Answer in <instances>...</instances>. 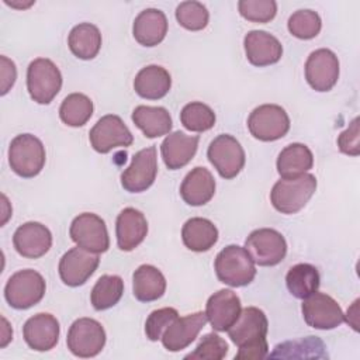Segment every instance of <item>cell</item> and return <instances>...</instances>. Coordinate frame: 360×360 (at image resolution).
Segmentation results:
<instances>
[{"mask_svg":"<svg viewBox=\"0 0 360 360\" xmlns=\"http://www.w3.org/2000/svg\"><path fill=\"white\" fill-rule=\"evenodd\" d=\"M267 330L269 321L262 309L256 307L243 308L238 319L226 330L239 349L235 359H264L269 354Z\"/></svg>","mask_w":360,"mask_h":360,"instance_id":"1","label":"cell"},{"mask_svg":"<svg viewBox=\"0 0 360 360\" xmlns=\"http://www.w3.org/2000/svg\"><path fill=\"white\" fill-rule=\"evenodd\" d=\"M316 190V177L304 173L291 179H280L270 191L273 207L281 214H295L302 210Z\"/></svg>","mask_w":360,"mask_h":360,"instance_id":"2","label":"cell"},{"mask_svg":"<svg viewBox=\"0 0 360 360\" xmlns=\"http://www.w3.org/2000/svg\"><path fill=\"white\" fill-rule=\"evenodd\" d=\"M215 273L221 283L231 287H243L256 276L255 262L248 250L239 245L225 246L215 257Z\"/></svg>","mask_w":360,"mask_h":360,"instance_id":"3","label":"cell"},{"mask_svg":"<svg viewBox=\"0 0 360 360\" xmlns=\"http://www.w3.org/2000/svg\"><path fill=\"white\" fill-rule=\"evenodd\" d=\"M45 148L35 135L20 134L10 142L8 163L11 170L24 179L35 177L45 165Z\"/></svg>","mask_w":360,"mask_h":360,"instance_id":"4","label":"cell"},{"mask_svg":"<svg viewBox=\"0 0 360 360\" xmlns=\"http://www.w3.org/2000/svg\"><path fill=\"white\" fill-rule=\"evenodd\" d=\"M45 290L44 277L32 269H24L8 278L4 287V298L15 309H28L44 298Z\"/></svg>","mask_w":360,"mask_h":360,"instance_id":"5","label":"cell"},{"mask_svg":"<svg viewBox=\"0 0 360 360\" xmlns=\"http://www.w3.org/2000/svg\"><path fill=\"white\" fill-rule=\"evenodd\" d=\"M62 87V75L48 58L34 59L27 69V90L38 104H49Z\"/></svg>","mask_w":360,"mask_h":360,"instance_id":"6","label":"cell"},{"mask_svg":"<svg viewBox=\"0 0 360 360\" xmlns=\"http://www.w3.org/2000/svg\"><path fill=\"white\" fill-rule=\"evenodd\" d=\"M249 132L259 141L271 142L283 138L290 129L285 110L277 104H262L248 118Z\"/></svg>","mask_w":360,"mask_h":360,"instance_id":"7","label":"cell"},{"mask_svg":"<svg viewBox=\"0 0 360 360\" xmlns=\"http://www.w3.org/2000/svg\"><path fill=\"white\" fill-rule=\"evenodd\" d=\"M207 158L219 176L226 180L236 177L245 166V150L239 141L229 134H221L211 141Z\"/></svg>","mask_w":360,"mask_h":360,"instance_id":"8","label":"cell"},{"mask_svg":"<svg viewBox=\"0 0 360 360\" xmlns=\"http://www.w3.org/2000/svg\"><path fill=\"white\" fill-rule=\"evenodd\" d=\"M245 249L259 266H276L287 255L284 236L271 228H259L250 232L245 240Z\"/></svg>","mask_w":360,"mask_h":360,"instance_id":"9","label":"cell"},{"mask_svg":"<svg viewBox=\"0 0 360 360\" xmlns=\"http://www.w3.org/2000/svg\"><path fill=\"white\" fill-rule=\"evenodd\" d=\"M66 345L77 357H94L105 345V330L93 318H79L68 330Z\"/></svg>","mask_w":360,"mask_h":360,"instance_id":"10","label":"cell"},{"mask_svg":"<svg viewBox=\"0 0 360 360\" xmlns=\"http://www.w3.org/2000/svg\"><path fill=\"white\" fill-rule=\"evenodd\" d=\"M69 235L77 246L93 253H104L110 248L105 222L93 212L79 214L70 224Z\"/></svg>","mask_w":360,"mask_h":360,"instance_id":"11","label":"cell"},{"mask_svg":"<svg viewBox=\"0 0 360 360\" xmlns=\"http://www.w3.org/2000/svg\"><path fill=\"white\" fill-rule=\"evenodd\" d=\"M93 149L98 153H108L115 148H127L134 142V136L121 117L107 114L101 117L89 132Z\"/></svg>","mask_w":360,"mask_h":360,"instance_id":"12","label":"cell"},{"mask_svg":"<svg viewBox=\"0 0 360 360\" xmlns=\"http://www.w3.org/2000/svg\"><path fill=\"white\" fill-rule=\"evenodd\" d=\"M304 321L315 329H335L345 321L340 305L325 292H312L304 298L301 305Z\"/></svg>","mask_w":360,"mask_h":360,"instance_id":"13","label":"cell"},{"mask_svg":"<svg viewBox=\"0 0 360 360\" xmlns=\"http://www.w3.org/2000/svg\"><path fill=\"white\" fill-rule=\"evenodd\" d=\"M156 174V148L148 146L132 156L131 165L121 174V184L129 193H142L153 184Z\"/></svg>","mask_w":360,"mask_h":360,"instance_id":"14","label":"cell"},{"mask_svg":"<svg viewBox=\"0 0 360 360\" xmlns=\"http://www.w3.org/2000/svg\"><path fill=\"white\" fill-rule=\"evenodd\" d=\"M98 253H93L80 246L69 249L59 260L60 280L69 287L83 285L98 267Z\"/></svg>","mask_w":360,"mask_h":360,"instance_id":"15","label":"cell"},{"mask_svg":"<svg viewBox=\"0 0 360 360\" xmlns=\"http://www.w3.org/2000/svg\"><path fill=\"white\" fill-rule=\"evenodd\" d=\"M305 79L315 91H329L339 79L338 56L328 48L311 52L305 62Z\"/></svg>","mask_w":360,"mask_h":360,"instance_id":"16","label":"cell"},{"mask_svg":"<svg viewBox=\"0 0 360 360\" xmlns=\"http://www.w3.org/2000/svg\"><path fill=\"white\" fill-rule=\"evenodd\" d=\"M242 311L240 300L232 290L224 288L214 292L205 305L207 321L217 332L228 330Z\"/></svg>","mask_w":360,"mask_h":360,"instance_id":"17","label":"cell"},{"mask_svg":"<svg viewBox=\"0 0 360 360\" xmlns=\"http://www.w3.org/2000/svg\"><path fill=\"white\" fill-rule=\"evenodd\" d=\"M13 245L22 257L38 259L51 249L52 233L41 222L30 221L15 229L13 235Z\"/></svg>","mask_w":360,"mask_h":360,"instance_id":"18","label":"cell"},{"mask_svg":"<svg viewBox=\"0 0 360 360\" xmlns=\"http://www.w3.org/2000/svg\"><path fill=\"white\" fill-rule=\"evenodd\" d=\"M59 322L46 312L37 314L27 319L22 326V336L25 343L37 352H48L53 349L59 340Z\"/></svg>","mask_w":360,"mask_h":360,"instance_id":"19","label":"cell"},{"mask_svg":"<svg viewBox=\"0 0 360 360\" xmlns=\"http://www.w3.org/2000/svg\"><path fill=\"white\" fill-rule=\"evenodd\" d=\"M207 323L205 312H194L176 318L162 335V343L169 352H180L191 345Z\"/></svg>","mask_w":360,"mask_h":360,"instance_id":"20","label":"cell"},{"mask_svg":"<svg viewBox=\"0 0 360 360\" xmlns=\"http://www.w3.org/2000/svg\"><path fill=\"white\" fill-rule=\"evenodd\" d=\"M243 46L248 60L259 68L277 63L283 55V45L280 41L266 31H249L245 35Z\"/></svg>","mask_w":360,"mask_h":360,"instance_id":"21","label":"cell"},{"mask_svg":"<svg viewBox=\"0 0 360 360\" xmlns=\"http://www.w3.org/2000/svg\"><path fill=\"white\" fill-rule=\"evenodd\" d=\"M148 233V221L145 215L132 208H124L118 217L115 224V235L117 245L124 252H131L136 246H139Z\"/></svg>","mask_w":360,"mask_h":360,"instance_id":"22","label":"cell"},{"mask_svg":"<svg viewBox=\"0 0 360 360\" xmlns=\"http://www.w3.org/2000/svg\"><path fill=\"white\" fill-rule=\"evenodd\" d=\"M198 141L200 138L197 135L191 136L181 131L169 134L160 145V153L166 167L170 170L184 167L194 158L198 148Z\"/></svg>","mask_w":360,"mask_h":360,"instance_id":"23","label":"cell"},{"mask_svg":"<svg viewBox=\"0 0 360 360\" xmlns=\"http://www.w3.org/2000/svg\"><path fill=\"white\" fill-rule=\"evenodd\" d=\"M132 34L143 46L160 44L167 34V18L162 10L145 8L134 20Z\"/></svg>","mask_w":360,"mask_h":360,"instance_id":"24","label":"cell"},{"mask_svg":"<svg viewBox=\"0 0 360 360\" xmlns=\"http://www.w3.org/2000/svg\"><path fill=\"white\" fill-rule=\"evenodd\" d=\"M215 194V179L205 167L197 166L188 172L180 186V195L188 205L207 204Z\"/></svg>","mask_w":360,"mask_h":360,"instance_id":"25","label":"cell"},{"mask_svg":"<svg viewBox=\"0 0 360 360\" xmlns=\"http://www.w3.org/2000/svg\"><path fill=\"white\" fill-rule=\"evenodd\" d=\"M172 87V77L169 72L159 65H149L142 68L134 80L136 94L146 100H159L165 97Z\"/></svg>","mask_w":360,"mask_h":360,"instance_id":"26","label":"cell"},{"mask_svg":"<svg viewBox=\"0 0 360 360\" xmlns=\"http://www.w3.org/2000/svg\"><path fill=\"white\" fill-rule=\"evenodd\" d=\"M132 291L138 301H156L166 291V278L158 267L141 264L132 276Z\"/></svg>","mask_w":360,"mask_h":360,"instance_id":"27","label":"cell"},{"mask_svg":"<svg viewBox=\"0 0 360 360\" xmlns=\"http://www.w3.org/2000/svg\"><path fill=\"white\" fill-rule=\"evenodd\" d=\"M181 239L187 249L193 252H207L217 243L218 229L210 219L194 217L187 219L183 225Z\"/></svg>","mask_w":360,"mask_h":360,"instance_id":"28","label":"cell"},{"mask_svg":"<svg viewBox=\"0 0 360 360\" xmlns=\"http://www.w3.org/2000/svg\"><path fill=\"white\" fill-rule=\"evenodd\" d=\"M276 165L281 179L297 177L312 169L314 155L304 143H290L280 152Z\"/></svg>","mask_w":360,"mask_h":360,"instance_id":"29","label":"cell"},{"mask_svg":"<svg viewBox=\"0 0 360 360\" xmlns=\"http://www.w3.org/2000/svg\"><path fill=\"white\" fill-rule=\"evenodd\" d=\"M132 121L146 138L167 135L173 127L172 117L165 107L138 105L132 111Z\"/></svg>","mask_w":360,"mask_h":360,"instance_id":"30","label":"cell"},{"mask_svg":"<svg viewBox=\"0 0 360 360\" xmlns=\"http://www.w3.org/2000/svg\"><path fill=\"white\" fill-rule=\"evenodd\" d=\"M68 45L76 58L83 60L93 59L97 56L101 48L100 30L94 24L80 22L69 32Z\"/></svg>","mask_w":360,"mask_h":360,"instance_id":"31","label":"cell"},{"mask_svg":"<svg viewBox=\"0 0 360 360\" xmlns=\"http://www.w3.org/2000/svg\"><path fill=\"white\" fill-rule=\"evenodd\" d=\"M285 284L291 295L304 300L318 291L321 284L319 271L309 263H298L290 267L285 276Z\"/></svg>","mask_w":360,"mask_h":360,"instance_id":"32","label":"cell"},{"mask_svg":"<svg viewBox=\"0 0 360 360\" xmlns=\"http://www.w3.org/2000/svg\"><path fill=\"white\" fill-rule=\"evenodd\" d=\"M122 278L115 274H104L96 281L90 294V301L94 309L104 311L118 304V301L122 297Z\"/></svg>","mask_w":360,"mask_h":360,"instance_id":"33","label":"cell"},{"mask_svg":"<svg viewBox=\"0 0 360 360\" xmlns=\"http://www.w3.org/2000/svg\"><path fill=\"white\" fill-rule=\"evenodd\" d=\"M93 115V101L83 93H72L59 107V117L69 127H83Z\"/></svg>","mask_w":360,"mask_h":360,"instance_id":"34","label":"cell"},{"mask_svg":"<svg viewBox=\"0 0 360 360\" xmlns=\"http://www.w3.org/2000/svg\"><path fill=\"white\" fill-rule=\"evenodd\" d=\"M325 345L316 336H308L298 340L284 342L274 347V352L270 353V357H315L323 359L328 357L325 353Z\"/></svg>","mask_w":360,"mask_h":360,"instance_id":"35","label":"cell"},{"mask_svg":"<svg viewBox=\"0 0 360 360\" xmlns=\"http://www.w3.org/2000/svg\"><path fill=\"white\" fill-rule=\"evenodd\" d=\"M215 120L214 110L201 101H191L186 104L180 112L183 127L193 132H204L211 129L215 125Z\"/></svg>","mask_w":360,"mask_h":360,"instance_id":"36","label":"cell"},{"mask_svg":"<svg viewBox=\"0 0 360 360\" xmlns=\"http://www.w3.org/2000/svg\"><path fill=\"white\" fill-rule=\"evenodd\" d=\"M287 27L295 38L312 39L319 34L322 21L319 14L314 10H297L290 15Z\"/></svg>","mask_w":360,"mask_h":360,"instance_id":"37","label":"cell"},{"mask_svg":"<svg viewBox=\"0 0 360 360\" xmlns=\"http://www.w3.org/2000/svg\"><path fill=\"white\" fill-rule=\"evenodd\" d=\"M176 20L179 24L190 31H200L207 27L210 13L200 1H183L176 8Z\"/></svg>","mask_w":360,"mask_h":360,"instance_id":"38","label":"cell"},{"mask_svg":"<svg viewBox=\"0 0 360 360\" xmlns=\"http://www.w3.org/2000/svg\"><path fill=\"white\" fill-rule=\"evenodd\" d=\"M228 353V343L217 333H207L201 338L200 343L193 353L184 359L191 360H221Z\"/></svg>","mask_w":360,"mask_h":360,"instance_id":"39","label":"cell"},{"mask_svg":"<svg viewBox=\"0 0 360 360\" xmlns=\"http://www.w3.org/2000/svg\"><path fill=\"white\" fill-rule=\"evenodd\" d=\"M238 8L248 21L269 22L276 17L277 3L274 0H240Z\"/></svg>","mask_w":360,"mask_h":360,"instance_id":"40","label":"cell"},{"mask_svg":"<svg viewBox=\"0 0 360 360\" xmlns=\"http://www.w3.org/2000/svg\"><path fill=\"white\" fill-rule=\"evenodd\" d=\"M176 318H179V312H177V309L170 308V307L152 311L149 314V316L146 318V322H145L146 338L152 342H156V340L162 339L163 332L169 328V325Z\"/></svg>","mask_w":360,"mask_h":360,"instance_id":"41","label":"cell"},{"mask_svg":"<svg viewBox=\"0 0 360 360\" xmlns=\"http://www.w3.org/2000/svg\"><path fill=\"white\" fill-rule=\"evenodd\" d=\"M360 131H359V117L353 118L349 127L338 136L339 150L349 156H359L360 153Z\"/></svg>","mask_w":360,"mask_h":360,"instance_id":"42","label":"cell"},{"mask_svg":"<svg viewBox=\"0 0 360 360\" xmlns=\"http://www.w3.org/2000/svg\"><path fill=\"white\" fill-rule=\"evenodd\" d=\"M0 77H1V91L0 94L4 96L15 83L17 79V69L13 60L7 56H0Z\"/></svg>","mask_w":360,"mask_h":360,"instance_id":"43","label":"cell"},{"mask_svg":"<svg viewBox=\"0 0 360 360\" xmlns=\"http://www.w3.org/2000/svg\"><path fill=\"white\" fill-rule=\"evenodd\" d=\"M357 308H359V300H356L354 302H353V305L347 309V314L345 315V321L354 329V330H359V322H357V314H359V311H357Z\"/></svg>","mask_w":360,"mask_h":360,"instance_id":"44","label":"cell"},{"mask_svg":"<svg viewBox=\"0 0 360 360\" xmlns=\"http://www.w3.org/2000/svg\"><path fill=\"white\" fill-rule=\"evenodd\" d=\"M1 321H3V330H1V342H0V347H4V346H7V343L13 339L11 336H13V330H11V328L8 326V322H7V319L3 316L1 318Z\"/></svg>","mask_w":360,"mask_h":360,"instance_id":"45","label":"cell"},{"mask_svg":"<svg viewBox=\"0 0 360 360\" xmlns=\"http://www.w3.org/2000/svg\"><path fill=\"white\" fill-rule=\"evenodd\" d=\"M6 4L11 6V7H15V8H27L30 6L34 4V1H28V3H15V1H8V0H4Z\"/></svg>","mask_w":360,"mask_h":360,"instance_id":"46","label":"cell"}]
</instances>
